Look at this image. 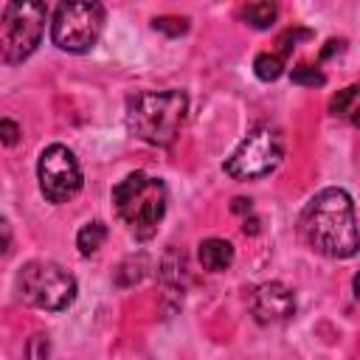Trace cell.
<instances>
[{"label":"cell","mask_w":360,"mask_h":360,"mask_svg":"<svg viewBox=\"0 0 360 360\" xmlns=\"http://www.w3.org/2000/svg\"><path fill=\"white\" fill-rule=\"evenodd\" d=\"M304 242L329 259H349L357 253L354 202L343 188L318 191L298 217Z\"/></svg>","instance_id":"cell-1"},{"label":"cell","mask_w":360,"mask_h":360,"mask_svg":"<svg viewBox=\"0 0 360 360\" xmlns=\"http://www.w3.org/2000/svg\"><path fill=\"white\" fill-rule=\"evenodd\" d=\"M186 112L188 98L183 90L135 93L127 98V129L152 146H169L180 135Z\"/></svg>","instance_id":"cell-2"},{"label":"cell","mask_w":360,"mask_h":360,"mask_svg":"<svg viewBox=\"0 0 360 360\" xmlns=\"http://www.w3.org/2000/svg\"><path fill=\"white\" fill-rule=\"evenodd\" d=\"M112 205L138 239H152L166 214V186L160 177L132 172L112 188Z\"/></svg>","instance_id":"cell-3"},{"label":"cell","mask_w":360,"mask_h":360,"mask_svg":"<svg viewBox=\"0 0 360 360\" xmlns=\"http://www.w3.org/2000/svg\"><path fill=\"white\" fill-rule=\"evenodd\" d=\"M48 11L39 0H8L0 20V59L6 65L25 62L42 42Z\"/></svg>","instance_id":"cell-4"},{"label":"cell","mask_w":360,"mask_h":360,"mask_svg":"<svg viewBox=\"0 0 360 360\" xmlns=\"http://www.w3.org/2000/svg\"><path fill=\"white\" fill-rule=\"evenodd\" d=\"M22 301L45 312H62L76 301V278L51 259L28 262L17 276Z\"/></svg>","instance_id":"cell-5"},{"label":"cell","mask_w":360,"mask_h":360,"mask_svg":"<svg viewBox=\"0 0 360 360\" xmlns=\"http://www.w3.org/2000/svg\"><path fill=\"white\" fill-rule=\"evenodd\" d=\"M104 31V6L98 0H62L53 11L51 39L59 51L84 53Z\"/></svg>","instance_id":"cell-6"},{"label":"cell","mask_w":360,"mask_h":360,"mask_svg":"<svg viewBox=\"0 0 360 360\" xmlns=\"http://www.w3.org/2000/svg\"><path fill=\"white\" fill-rule=\"evenodd\" d=\"M284 158V141L276 129H253L225 160V172L233 180H256L270 174Z\"/></svg>","instance_id":"cell-7"},{"label":"cell","mask_w":360,"mask_h":360,"mask_svg":"<svg viewBox=\"0 0 360 360\" xmlns=\"http://www.w3.org/2000/svg\"><path fill=\"white\" fill-rule=\"evenodd\" d=\"M37 177H39V191L51 202H68L82 188V166L65 143H51L42 149L37 163Z\"/></svg>","instance_id":"cell-8"},{"label":"cell","mask_w":360,"mask_h":360,"mask_svg":"<svg viewBox=\"0 0 360 360\" xmlns=\"http://www.w3.org/2000/svg\"><path fill=\"white\" fill-rule=\"evenodd\" d=\"M250 309L259 323H281L295 315V295L281 281H264L253 290Z\"/></svg>","instance_id":"cell-9"},{"label":"cell","mask_w":360,"mask_h":360,"mask_svg":"<svg viewBox=\"0 0 360 360\" xmlns=\"http://www.w3.org/2000/svg\"><path fill=\"white\" fill-rule=\"evenodd\" d=\"M298 37L307 39L309 31H304V28L287 31V34H281V39H278V45H281L278 51H264V53L256 56L253 70H256V76H259L262 82H273V79H278V76L284 73V68H287V56H290V51H292V45H295Z\"/></svg>","instance_id":"cell-10"},{"label":"cell","mask_w":360,"mask_h":360,"mask_svg":"<svg viewBox=\"0 0 360 360\" xmlns=\"http://www.w3.org/2000/svg\"><path fill=\"white\" fill-rule=\"evenodd\" d=\"M200 264L211 273H222L233 264V245L228 239H219V236H211V239H202L200 242Z\"/></svg>","instance_id":"cell-11"},{"label":"cell","mask_w":360,"mask_h":360,"mask_svg":"<svg viewBox=\"0 0 360 360\" xmlns=\"http://www.w3.org/2000/svg\"><path fill=\"white\" fill-rule=\"evenodd\" d=\"M107 239V225L101 219H93L87 225H82V231L76 233V248L82 256H93Z\"/></svg>","instance_id":"cell-12"},{"label":"cell","mask_w":360,"mask_h":360,"mask_svg":"<svg viewBox=\"0 0 360 360\" xmlns=\"http://www.w3.org/2000/svg\"><path fill=\"white\" fill-rule=\"evenodd\" d=\"M357 84H349L346 90H340L335 98H332V104H329V110H332V115H340V118H349L352 124H357V110H360V101H357Z\"/></svg>","instance_id":"cell-13"},{"label":"cell","mask_w":360,"mask_h":360,"mask_svg":"<svg viewBox=\"0 0 360 360\" xmlns=\"http://www.w3.org/2000/svg\"><path fill=\"white\" fill-rule=\"evenodd\" d=\"M276 14H278V8H276L273 0H256V3H250V6L242 11L245 22L253 25V28H270L273 20H276Z\"/></svg>","instance_id":"cell-14"},{"label":"cell","mask_w":360,"mask_h":360,"mask_svg":"<svg viewBox=\"0 0 360 360\" xmlns=\"http://www.w3.org/2000/svg\"><path fill=\"white\" fill-rule=\"evenodd\" d=\"M290 79L295 84H307V87H321L326 82V76L318 68H312V65H295L292 73H290Z\"/></svg>","instance_id":"cell-15"},{"label":"cell","mask_w":360,"mask_h":360,"mask_svg":"<svg viewBox=\"0 0 360 360\" xmlns=\"http://www.w3.org/2000/svg\"><path fill=\"white\" fill-rule=\"evenodd\" d=\"M152 28L155 31H163L169 37H180V34L188 31V20H183V17H155L152 20Z\"/></svg>","instance_id":"cell-16"},{"label":"cell","mask_w":360,"mask_h":360,"mask_svg":"<svg viewBox=\"0 0 360 360\" xmlns=\"http://www.w3.org/2000/svg\"><path fill=\"white\" fill-rule=\"evenodd\" d=\"M17 141H20V127L11 118H3L0 121V143L3 146H14Z\"/></svg>","instance_id":"cell-17"},{"label":"cell","mask_w":360,"mask_h":360,"mask_svg":"<svg viewBox=\"0 0 360 360\" xmlns=\"http://www.w3.org/2000/svg\"><path fill=\"white\" fill-rule=\"evenodd\" d=\"M11 245H14V231H11L8 219L0 217V259H6L11 253Z\"/></svg>","instance_id":"cell-18"},{"label":"cell","mask_w":360,"mask_h":360,"mask_svg":"<svg viewBox=\"0 0 360 360\" xmlns=\"http://www.w3.org/2000/svg\"><path fill=\"white\" fill-rule=\"evenodd\" d=\"M28 354H31V357H45V354H48V338L37 335V338L31 340V346H28Z\"/></svg>","instance_id":"cell-19"}]
</instances>
